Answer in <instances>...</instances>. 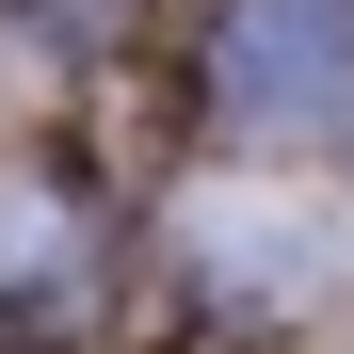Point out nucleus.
I'll return each instance as SVG.
<instances>
[{
    "label": "nucleus",
    "mask_w": 354,
    "mask_h": 354,
    "mask_svg": "<svg viewBox=\"0 0 354 354\" xmlns=\"http://www.w3.org/2000/svg\"><path fill=\"white\" fill-rule=\"evenodd\" d=\"M209 113L242 145H354V0H209Z\"/></svg>",
    "instance_id": "obj_1"
},
{
    "label": "nucleus",
    "mask_w": 354,
    "mask_h": 354,
    "mask_svg": "<svg viewBox=\"0 0 354 354\" xmlns=\"http://www.w3.org/2000/svg\"><path fill=\"white\" fill-rule=\"evenodd\" d=\"M177 258H194V290H225L242 322H290V306H322V290L354 274V225H338V194L322 177H209L194 194V225H177Z\"/></svg>",
    "instance_id": "obj_2"
},
{
    "label": "nucleus",
    "mask_w": 354,
    "mask_h": 354,
    "mask_svg": "<svg viewBox=\"0 0 354 354\" xmlns=\"http://www.w3.org/2000/svg\"><path fill=\"white\" fill-rule=\"evenodd\" d=\"M48 290H81V209L48 177H0V306H48Z\"/></svg>",
    "instance_id": "obj_3"
}]
</instances>
